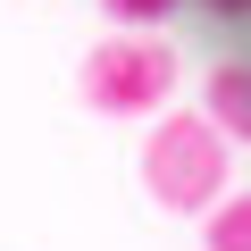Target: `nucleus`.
<instances>
[{
  "label": "nucleus",
  "instance_id": "1",
  "mask_svg": "<svg viewBox=\"0 0 251 251\" xmlns=\"http://www.w3.org/2000/svg\"><path fill=\"white\" fill-rule=\"evenodd\" d=\"M226 176H234V159H226V143L209 134V117L168 109L151 134H143V193H151L168 218H201L209 201H226Z\"/></svg>",
  "mask_w": 251,
  "mask_h": 251
},
{
  "label": "nucleus",
  "instance_id": "2",
  "mask_svg": "<svg viewBox=\"0 0 251 251\" xmlns=\"http://www.w3.org/2000/svg\"><path fill=\"white\" fill-rule=\"evenodd\" d=\"M75 92L100 117H159L168 92H176V42H159V34H100L84 50V67H75Z\"/></svg>",
  "mask_w": 251,
  "mask_h": 251
},
{
  "label": "nucleus",
  "instance_id": "3",
  "mask_svg": "<svg viewBox=\"0 0 251 251\" xmlns=\"http://www.w3.org/2000/svg\"><path fill=\"white\" fill-rule=\"evenodd\" d=\"M201 117L218 143H251V59H218L201 84Z\"/></svg>",
  "mask_w": 251,
  "mask_h": 251
},
{
  "label": "nucleus",
  "instance_id": "4",
  "mask_svg": "<svg viewBox=\"0 0 251 251\" xmlns=\"http://www.w3.org/2000/svg\"><path fill=\"white\" fill-rule=\"evenodd\" d=\"M201 251H251V193L243 184L201 209Z\"/></svg>",
  "mask_w": 251,
  "mask_h": 251
},
{
  "label": "nucleus",
  "instance_id": "5",
  "mask_svg": "<svg viewBox=\"0 0 251 251\" xmlns=\"http://www.w3.org/2000/svg\"><path fill=\"white\" fill-rule=\"evenodd\" d=\"M100 9L117 17V34H151L159 17H176V9H184V0H100Z\"/></svg>",
  "mask_w": 251,
  "mask_h": 251
},
{
  "label": "nucleus",
  "instance_id": "6",
  "mask_svg": "<svg viewBox=\"0 0 251 251\" xmlns=\"http://www.w3.org/2000/svg\"><path fill=\"white\" fill-rule=\"evenodd\" d=\"M201 17H251V0H193Z\"/></svg>",
  "mask_w": 251,
  "mask_h": 251
}]
</instances>
